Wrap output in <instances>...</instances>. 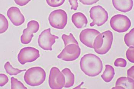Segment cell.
I'll use <instances>...</instances> for the list:
<instances>
[{
	"mask_svg": "<svg viewBox=\"0 0 134 89\" xmlns=\"http://www.w3.org/2000/svg\"><path fill=\"white\" fill-rule=\"evenodd\" d=\"M80 48L75 44L68 45L65 47L57 58L65 61H73L77 59L80 55Z\"/></svg>",
	"mask_w": 134,
	"mask_h": 89,
	"instance_id": "cell-8",
	"label": "cell"
},
{
	"mask_svg": "<svg viewBox=\"0 0 134 89\" xmlns=\"http://www.w3.org/2000/svg\"><path fill=\"white\" fill-rule=\"evenodd\" d=\"M66 80L64 74L57 67H52L50 72L49 84L51 88L61 89L64 87Z\"/></svg>",
	"mask_w": 134,
	"mask_h": 89,
	"instance_id": "cell-7",
	"label": "cell"
},
{
	"mask_svg": "<svg viewBox=\"0 0 134 89\" xmlns=\"http://www.w3.org/2000/svg\"><path fill=\"white\" fill-rule=\"evenodd\" d=\"M113 40V33L110 31H106L100 33L94 41V50L99 54H105L111 49Z\"/></svg>",
	"mask_w": 134,
	"mask_h": 89,
	"instance_id": "cell-2",
	"label": "cell"
},
{
	"mask_svg": "<svg viewBox=\"0 0 134 89\" xmlns=\"http://www.w3.org/2000/svg\"><path fill=\"white\" fill-rule=\"evenodd\" d=\"M51 28L45 30L39 35L38 43L39 46L46 51H52V46L59 37L51 33Z\"/></svg>",
	"mask_w": 134,
	"mask_h": 89,
	"instance_id": "cell-10",
	"label": "cell"
},
{
	"mask_svg": "<svg viewBox=\"0 0 134 89\" xmlns=\"http://www.w3.org/2000/svg\"><path fill=\"white\" fill-rule=\"evenodd\" d=\"M71 20L75 26L78 29L86 27L88 23L86 16L81 12H77L73 14L71 17Z\"/></svg>",
	"mask_w": 134,
	"mask_h": 89,
	"instance_id": "cell-16",
	"label": "cell"
},
{
	"mask_svg": "<svg viewBox=\"0 0 134 89\" xmlns=\"http://www.w3.org/2000/svg\"><path fill=\"white\" fill-rule=\"evenodd\" d=\"M90 16L93 20L90 26L93 27L95 25L100 26L104 25L108 20L109 15L105 9L100 5L93 7L90 11Z\"/></svg>",
	"mask_w": 134,
	"mask_h": 89,
	"instance_id": "cell-4",
	"label": "cell"
},
{
	"mask_svg": "<svg viewBox=\"0 0 134 89\" xmlns=\"http://www.w3.org/2000/svg\"><path fill=\"white\" fill-rule=\"evenodd\" d=\"M80 66L82 71L90 77L97 76L103 69V63L100 58L91 53L85 55L81 58Z\"/></svg>",
	"mask_w": 134,
	"mask_h": 89,
	"instance_id": "cell-1",
	"label": "cell"
},
{
	"mask_svg": "<svg viewBox=\"0 0 134 89\" xmlns=\"http://www.w3.org/2000/svg\"><path fill=\"white\" fill-rule=\"evenodd\" d=\"M49 23L52 27L60 30L64 29L68 21L66 12L62 9L55 10L49 15Z\"/></svg>",
	"mask_w": 134,
	"mask_h": 89,
	"instance_id": "cell-6",
	"label": "cell"
},
{
	"mask_svg": "<svg viewBox=\"0 0 134 89\" xmlns=\"http://www.w3.org/2000/svg\"><path fill=\"white\" fill-rule=\"evenodd\" d=\"M127 76L129 78L134 80V66H131L127 70Z\"/></svg>",
	"mask_w": 134,
	"mask_h": 89,
	"instance_id": "cell-31",
	"label": "cell"
},
{
	"mask_svg": "<svg viewBox=\"0 0 134 89\" xmlns=\"http://www.w3.org/2000/svg\"><path fill=\"white\" fill-rule=\"evenodd\" d=\"M100 33L99 31L96 29L90 28L85 29L80 34V41L86 46L93 49L94 41Z\"/></svg>",
	"mask_w": 134,
	"mask_h": 89,
	"instance_id": "cell-12",
	"label": "cell"
},
{
	"mask_svg": "<svg viewBox=\"0 0 134 89\" xmlns=\"http://www.w3.org/2000/svg\"><path fill=\"white\" fill-rule=\"evenodd\" d=\"M8 76L4 74H0V86H4L9 81Z\"/></svg>",
	"mask_w": 134,
	"mask_h": 89,
	"instance_id": "cell-27",
	"label": "cell"
},
{
	"mask_svg": "<svg viewBox=\"0 0 134 89\" xmlns=\"http://www.w3.org/2000/svg\"><path fill=\"white\" fill-rule=\"evenodd\" d=\"M40 57V51L34 47L22 48L18 55V60L21 65L35 61Z\"/></svg>",
	"mask_w": 134,
	"mask_h": 89,
	"instance_id": "cell-9",
	"label": "cell"
},
{
	"mask_svg": "<svg viewBox=\"0 0 134 89\" xmlns=\"http://www.w3.org/2000/svg\"><path fill=\"white\" fill-rule=\"evenodd\" d=\"M47 3L52 7H57L60 6L64 3L65 0H46Z\"/></svg>",
	"mask_w": 134,
	"mask_h": 89,
	"instance_id": "cell-24",
	"label": "cell"
},
{
	"mask_svg": "<svg viewBox=\"0 0 134 89\" xmlns=\"http://www.w3.org/2000/svg\"><path fill=\"white\" fill-rule=\"evenodd\" d=\"M46 78V73L40 66L30 68L26 70L24 76L25 83L30 86H36L42 84Z\"/></svg>",
	"mask_w": 134,
	"mask_h": 89,
	"instance_id": "cell-3",
	"label": "cell"
},
{
	"mask_svg": "<svg viewBox=\"0 0 134 89\" xmlns=\"http://www.w3.org/2000/svg\"><path fill=\"white\" fill-rule=\"evenodd\" d=\"M112 2L116 9L124 13L130 11L133 5V0H112Z\"/></svg>",
	"mask_w": 134,
	"mask_h": 89,
	"instance_id": "cell-14",
	"label": "cell"
},
{
	"mask_svg": "<svg viewBox=\"0 0 134 89\" xmlns=\"http://www.w3.org/2000/svg\"><path fill=\"white\" fill-rule=\"evenodd\" d=\"M127 65V62L125 59L123 58H117L114 62V65L116 67L124 68Z\"/></svg>",
	"mask_w": 134,
	"mask_h": 89,
	"instance_id": "cell-26",
	"label": "cell"
},
{
	"mask_svg": "<svg viewBox=\"0 0 134 89\" xmlns=\"http://www.w3.org/2000/svg\"><path fill=\"white\" fill-rule=\"evenodd\" d=\"M62 38L64 41L65 47L68 45L71 44H76L79 45L78 41H76V39L74 38L73 34L71 33H70L69 36L64 34L62 35Z\"/></svg>",
	"mask_w": 134,
	"mask_h": 89,
	"instance_id": "cell-21",
	"label": "cell"
},
{
	"mask_svg": "<svg viewBox=\"0 0 134 89\" xmlns=\"http://www.w3.org/2000/svg\"><path fill=\"white\" fill-rule=\"evenodd\" d=\"M11 89H27L20 81L14 77L11 78Z\"/></svg>",
	"mask_w": 134,
	"mask_h": 89,
	"instance_id": "cell-23",
	"label": "cell"
},
{
	"mask_svg": "<svg viewBox=\"0 0 134 89\" xmlns=\"http://www.w3.org/2000/svg\"><path fill=\"white\" fill-rule=\"evenodd\" d=\"M127 59L131 63H134V47H130L126 52Z\"/></svg>",
	"mask_w": 134,
	"mask_h": 89,
	"instance_id": "cell-25",
	"label": "cell"
},
{
	"mask_svg": "<svg viewBox=\"0 0 134 89\" xmlns=\"http://www.w3.org/2000/svg\"><path fill=\"white\" fill-rule=\"evenodd\" d=\"M99 0H79L80 2L83 4L91 5L97 3Z\"/></svg>",
	"mask_w": 134,
	"mask_h": 89,
	"instance_id": "cell-29",
	"label": "cell"
},
{
	"mask_svg": "<svg viewBox=\"0 0 134 89\" xmlns=\"http://www.w3.org/2000/svg\"><path fill=\"white\" fill-rule=\"evenodd\" d=\"M14 2L16 4L20 6H24L26 5L31 0H14Z\"/></svg>",
	"mask_w": 134,
	"mask_h": 89,
	"instance_id": "cell-30",
	"label": "cell"
},
{
	"mask_svg": "<svg viewBox=\"0 0 134 89\" xmlns=\"http://www.w3.org/2000/svg\"><path fill=\"white\" fill-rule=\"evenodd\" d=\"M134 88V80L129 77H121L117 80L115 83V87L112 89Z\"/></svg>",
	"mask_w": 134,
	"mask_h": 89,
	"instance_id": "cell-15",
	"label": "cell"
},
{
	"mask_svg": "<svg viewBox=\"0 0 134 89\" xmlns=\"http://www.w3.org/2000/svg\"><path fill=\"white\" fill-rule=\"evenodd\" d=\"M115 75V72L114 67L109 65H106L105 70L101 77L104 81L106 83H109L113 79Z\"/></svg>",
	"mask_w": 134,
	"mask_h": 89,
	"instance_id": "cell-18",
	"label": "cell"
},
{
	"mask_svg": "<svg viewBox=\"0 0 134 89\" xmlns=\"http://www.w3.org/2000/svg\"><path fill=\"white\" fill-rule=\"evenodd\" d=\"M0 33H5L9 28V22L4 15L0 14Z\"/></svg>",
	"mask_w": 134,
	"mask_h": 89,
	"instance_id": "cell-22",
	"label": "cell"
},
{
	"mask_svg": "<svg viewBox=\"0 0 134 89\" xmlns=\"http://www.w3.org/2000/svg\"><path fill=\"white\" fill-rule=\"evenodd\" d=\"M7 15L12 24L15 26L21 25L25 21L24 15L19 8L12 7L8 9Z\"/></svg>",
	"mask_w": 134,
	"mask_h": 89,
	"instance_id": "cell-13",
	"label": "cell"
},
{
	"mask_svg": "<svg viewBox=\"0 0 134 89\" xmlns=\"http://www.w3.org/2000/svg\"><path fill=\"white\" fill-rule=\"evenodd\" d=\"M84 84V82H82L81 83V84L80 85H79L78 86H77V87H75V88L74 89H76V88H78V89H80L81 88V85H82L83 84Z\"/></svg>",
	"mask_w": 134,
	"mask_h": 89,
	"instance_id": "cell-32",
	"label": "cell"
},
{
	"mask_svg": "<svg viewBox=\"0 0 134 89\" xmlns=\"http://www.w3.org/2000/svg\"><path fill=\"white\" fill-rule=\"evenodd\" d=\"M70 5L71 6V9L74 10H77L79 7V3L78 0H69Z\"/></svg>",
	"mask_w": 134,
	"mask_h": 89,
	"instance_id": "cell-28",
	"label": "cell"
},
{
	"mask_svg": "<svg viewBox=\"0 0 134 89\" xmlns=\"http://www.w3.org/2000/svg\"><path fill=\"white\" fill-rule=\"evenodd\" d=\"M124 41L128 47H134V29L131 30L129 33L126 34Z\"/></svg>",
	"mask_w": 134,
	"mask_h": 89,
	"instance_id": "cell-20",
	"label": "cell"
},
{
	"mask_svg": "<svg viewBox=\"0 0 134 89\" xmlns=\"http://www.w3.org/2000/svg\"><path fill=\"white\" fill-rule=\"evenodd\" d=\"M4 69L6 73L11 76L17 75L21 72L26 70V69L21 70L18 69H15L10 64L9 62H7L5 64Z\"/></svg>",
	"mask_w": 134,
	"mask_h": 89,
	"instance_id": "cell-19",
	"label": "cell"
},
{
	"mask_svg": "<svg viewBox=\"0 0 134 89\" xmlns=\"http://www.w3.org/2000/svg\"><path fill=\"white\" fill-rule=\"evenodd\" d=\"M40 29L39 23L36 20L30 21L27 24V28L23 31V35L21 36V42L25 44H27L31 42L33 33H36Z\"/></svg>",
	"mask_w": 134,
	"mask_h": 89,
	"instance_id": "cell-11",
	"label": "cell"
},
{
	"mask_svg": "<svg viewBox=\"0 0 134 89\" xmlns=\"http://www.w3.org/2000/svg\"><path fill=\"white\" fill-rule=\"evenodd\" d=\"M62 72L64 74L65 78L66 83L64 86L65 88H69L74 86L75 83V75L68 68H65Z\"/></svg>",
	"mask_w": 134,
	"mask_h": 89,
	"instance_id": "cell-17",
	"label": "cell"
},
{
	"mask_svg": "<svg viewBox=\"0 0 134 89\" xmlns=\"http://www.w3.org/2000/svg\"><path fill=\"white\" fill-rule=\"evenodd\" d=\"M110 24L114 31L119 33L127 31L131 25L130 19L126 16L122 14H117L112 16Z\"/></svg>",
	"mask_w": 134,
	"mask_h": 89,
	"instance_id": "cell-5",
	"label": "cell"
}]
</instances>
